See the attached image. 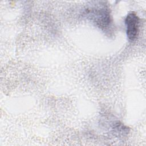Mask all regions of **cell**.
<instances>
[{"label": "cell", "instance_id": "6da1fadb", "mask_svg": "<svg viewBox=\"0 0 146 146\" xmlns=\"http://www.w3.org/2000/svg\"><path fill=\"white\" fill-rule=\"evenodd\" d=\"M84 14L102 30L106 31L111 27L112 20L110 10L104 4L95 5L86 9Z\"/></svg>", "mask_w": 146, "mask_h": 146}, {"label": "cell", "instance_id": "7a4b0ae2", "mask_svg": "<svg viewBox=\"0 0 146 146\" xmlns=\"http://www.w3.org/2000/svg\"><path fill=\"white\" fill-rule=\"evenodd\" d=\"M140 19L134 12L129 13L125 19L126 34L128 39L132 42L135 40L139 32Z\"/></svg>", "mask_w": 146, "mask_h": 146}]
</instances>
